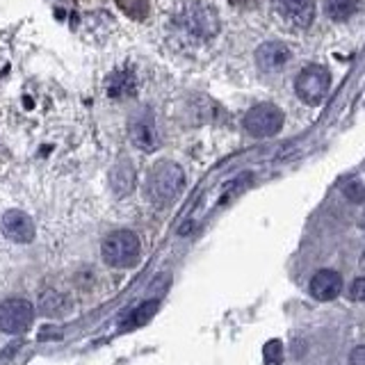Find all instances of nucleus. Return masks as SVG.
I'll return each instance as SVG.
<instances>
[{
	"instance_id": "obj_1",
	"label": "nucleus",
	"mask_w": 365,
	"mask_h": 365,
	"mask_svg": "<svg viewBox=\"0 0 365 365\" xmlns=\"http://www.w3.org/2000/svg\"><path fill=\"white\" fill-rule=\"evenodd\" d=\"M101 254L110 267H135L142 256V242L133 231H114L103 240Z\"/></svg>"
},
{
	"instance_id": "obj_2",
	"label": "nucleus",
	"mask_w": 365,
	"mask_h": 365,
	"mask_svg": "<svg viewBox=\"0 0 365 365\" xmlns=\"http://www.w3.org/2000/svg\"><path fill=\"white\" fill-rule=\"evenodd\" d=\"M185 187V174L176 163H160L153 167L146 182V194L153 203L174 201Z\"/></svg>"
},
{
	"instance_id": "obj_3",
	"label": "nucleus",
	"mask_w": 365,
	"mask_h": 365,
	"mask_svg": "<svg viewBox=\"0 0 365 365\" xmlns=\"http://www.w3.org/2000/svg\"><path fill=\"white\" fill-rule=\"evenodd\" d=\"M294 89H297V96L304 103H308V106H319V103L329 96V89H331L329 68L317 66V64L306 66L304 71L297 76Z\"/></svg>"
},
{
	"instance_id": "obj_4",
	"label": "nucleus",
	"mask_w": 365,
	"mask_h": 365,
	"mask_svg": "<svg viewBox=\"0 0 365 365\" xmlns=\"http://www.w3.org/2000/svg\"><path fill=\"white\" fill-rule=\"evenodd\" d=\"M34 319V308L28 299L21 297H11L0 304V331H5L9 336L26 334L32 327Z\"/></svg>"
},
{
	"instance_id": "obj_5",
	"label": "nucleus",
	"mask_w": 365,
	"mask_h": 365,
	"mask_svg": "<svg viewBox=\"0 0 365 365\" xmlns=\"http://www.w3.org/2000/svg\"><path fill=\"white\" fill-rule=\"evenodd\" d=\"M245 128L254 137H272L283 128V112L274 103H260L245 114Z\"/></svg>"
},
{
	"instance_id": "obj_6",
	"label": "nucleus",
	"mask_w": 365,
	"mask_h": 365,
	"mask_svg": "<svg viewBox=\"0 0 365 365\" xmlns=\"http://www.w3.org/2000/svg\"><path fill=\"white\" fill-rule=\"evenodd\" d=\"M178 26L192 37L199 39H210L220 30V19H217L215 9L205 5H192L178 16Z\"/></svg>"
},
{
	"instance_id": "obj_7",
	"label": "nucleus",
	"mask_w": 365,
	"mask_h": 365,
	"mask_svg": "<svg viewBox=\"0 0 365 365\" xmlns=\"http://www.w3.org/2000/svg\"><path fill=\"white\" fill-rule=\"evenodd\" d=\"M128 135H130V142L140 148V151H155L160 140H158L153 112L148 108L137 110L128 119Z\"/></svg>"
},
{
	"instance_id": "obj_8",
	"label": "nucleus",
	"mask_w": 365,
	"mask_h": 365,
	"mask_svg": "<svg viewBox=\"0 0 365 365\" xmlns=\"http://www.w3.org/2000/svg\"><path fill=\"white\" fill-rule=\"evenodd\" d=\"M277 16L292 28H308L315 16V0H272Z\"/></svg>"
},
{
	"instance_id": "obj_9",
	"label": "nucleus",
	"mask_w": 365,
	"mask_h": 365,
	"mask_svg": "<svg viewBox=\"0 0 365 365\" xmlns=\"http://www.w3.org/2000/svg\"><path fill=\"white\" fill-rule=\"evenodd\" d=\"M290 60H292V53L283 41H265L256 51V64L267 73L283 71Z\"/></svg>"
},
{
	"instance_id": "obj_10",
	"label": "nucleus",
	"mask_w": 365,
	"mask_h": 365,
	"mask_svg": "<svg viewBox=\"0 0 365 365\" xmlns=\"http://www.w3.org/2000/svg\"><path fill=\"white\" fill-rule=\"evenodd\" d=\"M308 290H311V294L317 302H331L342 292V279H340V274L334 269H319L311 279Z\"/></svg>"
},
{
	"instance_id": "obj_11",
	"label": "nucleus",
	"mask_w": 365,
	"mask_h": 365,
	"mask_svg": "<svg viewBox=\"0 0 365 365\" xmlns=\"http://www.w3.org/2000/svg\"><path fill=\"white\" fill-rule=\"evenodd\" d=\"M3 233L9 240H14V242L26 245V242H30V240L34 237V224H32V220L26 212L9 210L3 217Z\"/></svg>"
},
{
	"instance_id": "obj_12",
	"label": "nucleus",
	"mask_w": 365,
	"mask_h": 365,
	"mask_svg": "<svg viewBox=\"0 0 365 365\" xmlns=\"http://www.w3.org/2000/svg\"><path fill=\"white\" fill-rule=\"evenodd\" d=\"M110 182H112L114 192H119L121 197H125V194H128L133 190V185H135V171H133V167L128 163L117 165V167L112 169Z\"/></svg>"
},
{
	"instance_id": "obj_13",
	"label": "nucleus",
	"mask_w": 365,
	"mask_h": 365,
	"mask_svg": "<svg viewBox=\"0 0 365 365\" xmlns=\"http://www.w3.org/2000/svg\"><path fill=\"white\" fill-rule=\"evenodd\" d=\"M359 9V0H324V11L334 21H347Z\"/></svg>"
},
{
	"instance_id": "obj_14",
	"label": "nucleus",
	"mask_w": 365,
	"mask_h": 365,
	"mask_svg": "<svg viewBox=\"0 0 365 365\" xmlns=\"http://www.w3.org/2000/svg\"><path fill=\"white\" fill-rule=\"evenodd\" d=\"M135 91V80L130 78V73H114L108 80V94L112 98H119V96H128Z\"/></svg>"
},
{
	"instance_id": "obj_15",
	"label": "nucleus",
	"mask_w": 365,
	"mask_h": 365,
	"mask_svg": "<svg viewBox=\"0 0 365 365\" xmlns=\"http://www.w3.org/2000/svg\"><path fill=\"white\" fill-rule=\"evenodd\" d=\"M39 306H41V311H43L46 315H60V313L64 311L66 302H64L57 292L51 290V292H43V294H41Z\"/></svg>"
},
{
	"instance_id": "obj_16",
	"label": "nucleus",
	"mask_w": 365,
	"mask_h": 365,
	"mask_svg": "<svg viewBox=\"0 0 365 365\" xmlns=\"http://www.w3.org/2000/svg\"><path fill=\"white\" fill-rule=\"evenodd\" d=\"M262 359H265V365H283L281 340H269L265 345V349H262Z\"/></svg>"
},
{
	"instance_id": "obj_17",
	"label": "nucleus",
	"mask_w": 365,
	"mask_h": 365,
	"mask_svg": "<svg viewBox=\"0 0 365 365\" xmlns=\"http://www.w3.org/2000/svg\"><path fill=\"white\" fill-rule=\"evenodd\" d=\"M155 311H158V302H146V304H142V306L137 308V311L133 313L128 327H137V324L148 322V319L153 317V313H155Z\"/></svg>"
},
{
	"instance_id": "obj_18",
	"label": "nucleus",
	"mask_w": 365,
	"mask_h": 365,
	"mask_svg": "<svg viewBox=\"0 0 365 365\" xmlns=\"http://www.w3.org/2000/svg\"><path fill=\"white\" fill-rule=\"evenodd\" d=\"M119 7L125 11V14H130L135 19H142L146 16V11H148V3L146 0H117Z\"/></svg>"
},
{
	"instance_id": "obj_19",
	"label": "nucleus",
	"mask_w": 365,
	"mask_h": 365,
	"mask_svg": "<svg viewBox=\"0 0 365 365\" xmlns=\"http://www.w3.org/2000/svg\"><path fill=\"white\" fill-rule=\"evenodd\" d=\"M349 297L354 302H365V279H356L349 288Z\"/></svg>"
},
{
	"instance_id": "obj_20",
	"label": "nucleus",
	"mask_w": 365,
	"mask_h": 365,
	"mask_svg": "<svg viewBox=\"0 0 365 365\" xmlns=\"http://www.w3.org/2000/svg\"><path fill=\"white\" fill-rule=\"evenodd\" d=\"M351 365H365V347H356L349 356Z\"/></svg>"
},
{
	"instance_id": "obj_21",
	"label": "nucleus",
	"mask_w": 365,
	"mask_h": 365,
	"mask_svg": "<svg viewBox=\"0 0 365 365\" xmlns=\"http://www.w3.org/2000/svg\"><path fill=\"white\" fill-rule=\"evenodd\" d=\"M228 3H231L233 7H249L254 0H228Z\"/></svg>"
}]
</instances>
